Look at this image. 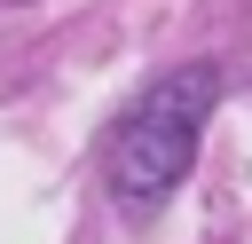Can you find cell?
I'll list each match as a JSON object with an SVG mask.
<instances>
[{
  "label": "cell",
  "mask_w": 252,
  "mask_h": 244,
  "mask_svg": "<svg viewBox=\"0 0 252 244\" xmlns=\"http://www.w3.org/2000/svg\"><path fill=\"white\" fill-rule=\"evenodd\" d=\"M213 102H220V71H213V63L165 71V79L118 118V134H110V157H102L110 197H118V205H158V197H173V181H181L189 157H197V134H205V118H213Z\"/></svg>",
  "instance_id": "1"
}]
</instances>
